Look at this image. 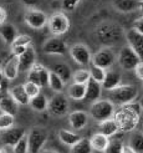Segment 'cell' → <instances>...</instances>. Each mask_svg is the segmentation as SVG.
<instances>
[{
    "label": "cell",
    "instance_id": "cell-32",
    "mask_svg": "<svg viewBox=\"0 0 143 153\" xmlns=\"http://www.w3.org/2000/svg\"><path fill=\"white\" fill-rule=\"evenodd\" d=\"M93 149L91 147L88 138H80L79 142H76L73 146L70 147V153H92Z\"/></svg>",
    "mask_w": 143,
    "mask_h": 153
},
{
    "label": "cell",
    "instance_id": "cell-18",
    "mask_svg": "<svg viewBox=\"0 0 143 153\" xmlns=\"http://www.w3.org/2000/svg\"><path fill=\"white\" fill-rule=\"evenodd\" d=\"M88 118L90 116L86 111L77 110V111H72L69 113V123L75 131L84 129L88 123Z\"/></svg>",
    "mask_w": 143,
    "mask_h": 153
},
{
    "label": "cell",
    "instance_id": "cell-7",
    "mask_svg": "<svg viewBox=\"0 0 143 153\" xmlns=\"http://www.w3.org/2000/svg\"><path fill=\"white\" fill-rule=\"evenodd\" d=\"M47 110L50 114L56 117H62L65 114L69 113L70 111V101L69 97L65 94H55L54 97L49 101L47 105Z\"/></svg>",
    "mask_w": 143,
    "mask_h": 153
},
{
    "label": "cell",
    "instance_id": "cell-20",
    "mask_svg": "<svg viewBox=\"0 0 143 153\" xmlns=\"http://www.w3.org/2000/svg\"><path fill=\"white\" fill-rule=\"evenodd\" d=\"M101 95H102L101 83L93 81L92 79H90L86 83V91H85V98L84 100H86L88 102H95L97 100H100Z\"/></svg>",
    "mask_w": 143,
    "mask_h": 153
},
{
    "label": "cell",
    "instance_id": "cell-2",
    "mask_svg": "<svg viewBox=\"0 0 143 153\" xmlns=\"http://www.w3.org/2000/svg\"><path fill=\"white\" fill-rule=\"evenodd\" d=\"M123 35V29L116 22H102L96 29L97 40L104 45V48H111L117 44Z\"/></svg>",
    "mask_w": 143,
    "mask_h": 153
},
{
    "label": "cell",
    "instance_id": "cell-5",
    "mask_svg": "<svg viewBox=\"0 0 143 153\" xmlns=\"http://www.w3.org/2000/svg\"><path fill=\"white\" fill-rule=\"evenodd\" d=\"M49 31L59 37L65 35L70 30V19L64 11H56L51 15L50 18H47V24Z\"/></svg>",
    "mask_w": 143,
    "mask_h": 153
},
{
    "label": "cell",
    "instance_id": "cell-33",
    "mask_svg": "<svg viewBox=\"0 0 143 153\" xmlns=\"http://www.w3.org/2000/svg\"><path fill=\"white\" fill-rule=\"evenodd\" d=\"M122 147H123V142L121 138H117L116 136L111 137L107 147L104 148V151L102 153H121L122 152Z\"/></svg>",
    "mask_w": 143,
    "mask_h": 153
},
{
    "label": "cell",
    "instance_id": "cell-10",
    "mask_svg": "<svg viewBox=\"0 0 143 153\" xmlns=\"http://www.w3.org/2000/svg\"><path fill=\"white\" fill-rule=\"evenodd\" d=\"M69 53L71 59L80 66H88L91 65L92 53L85 44H73L69 48Z\"/></svg>",
    "mask_w": 143,
    "mask_h": 153
},
{
    "label": "cell",
    "instance_id": "cell-34",
    "mask_svg": "<svg viewBox=\"0 0 143 153\" xmlns=\"http://www.w3.org/2000/svg\"><path fill=\"white\" fill-rule=\"evenodd\" d=\"M88 80H90V72H88L87 68H79V70L72 72L71 81L75 82V83H82V85H86Z\"/></svg>",
    "mask_w": 143,
    "mask_h": 153
},
{
    "label": "cell",
    "instance_id": "cell-41",
    "mask_svg": "<svg viewBox=\"0 0 143 153\" xmlns=\"http://www.w3.org/2000/svg\"><path fill=\"white\" fill-rule=\"evenodd\" d=\"M81 0H61V6L65 11H75Z\"/></svg>",
    "mask_w": 143,
    "mask_h": 153
},
{
    "label": "cell",
    "instance_id": "cell-37",
    "mask_svg": "<svg viewBox=\"0 0 143 153\" xmlns=\"http://www.w3.org/2000/svg\"><path fill=\"white\" fill-rule=\"evenodd\" d=\"M31 44H33V39H31V36H29L26 34H21V35H16V37L14 39V41L11 42L10 45V48L11 46H31Z\"/></svg>",
    "mask_w": 143,
    "mask_h": 153
},
{
    "label": "cell",
    "instance_id": "cell-17",
    "mask_svg": "<svg viewBox=\"0 0 143 153\" xmlns=\"http://www.w3.org/2000/svg\"><path fill=\"white\" fill-rule=\"evenodd\" d=\"M1 71H3L4 77L7 81H9V82L16 80L18 76H19V62H18V57L11 55L4 62V65L1 66Z\"/></svg>",
    "mask_w": 143,
    "mask_h": 153
},
{
    "label": "cell",
    "instance_id": "cell-42",
    "mask_svg": "<svg viewBox=\"0 0 143 153\" xmlns=\"http://www.w3.org/2000/svg\"><path fill=\"white\" fill-rule=\"evenodd\" d=\"M29 48V46H27ZM27 48H25V46H11L10 48V50H11V55L13 56H16V57H19L22 52H24Z\"/></svg>",
    "mask_w": 143,
    "mask_h": 153
},
{
    "label": "cell",
    "instance_id": "cell-39",
    "mask_svg": "<svg viewBox=\"0 0 143 153\" xmlns=\"http://www.w3.org/2000/svg\"><path fill=\"white\" fill-rule=\"evenodd\" d=\"M13 153H29V143L26 134L13 146Z\"/></svg>",
    "mask_w": 143,
    "mask_h": 153
},
{
    "label": "cell",
    "instance_id": "cell-48",
    "mask_svg": "<svg viewBox=\"0 0 143 153\" xmlns=\"http://www.w3.org/2000/svg\"><path fill=\"white\" fill-rule=\"evenodd\" d=\"M40 153H59V152L55 149H42Z\"/></svg>",
    "mask_w": 143,
    "mask_h": 153
},
{
    "label": "cell",
    "instance_id": "cell-35",
    "mask_svg": "<svg viewBox=\"0 0 143 153\" xmlns=\"http://www.w3.org/2000/svg\"><path fill=\"white\" fill-rule=\"evenodd\" d=\"M106 71H107V70H104V68L99 67V66L91 64V67L88 68L90 79H92L93 81L101 83V82L103 81V79H104V76H106Z\"/></svg>",
    "mask_w": 143,
    "mask_h": 153
},
{
    "label": "cell",
    "instance_id": "cell-1",
    "mask_svg": "<svg viewBox=\"0 0 143 153\" xmlns=\"http://www.w3.org/2000/svg\"><path fill=\"white\" fill-rule=\"evenodd\" d=\"M142 116V105L137 101L119 106V108L115 111L113 120L118 126L119 132L130 133L136 131Z\"/></svg>",
    "mask_w": 143,
    "mask_h": 153
},
{
    "label": "cell",
    "instance_id": "cell-31",
    "mask_svg": "<svg viewBox=\"0 0 143 153\" xmlns=\"http://www.w3.org/2000/svg\"><path fill=\"white\" fill-rule=\"evenodd\" d=\"M65 85L66 83L59 77V76L55 74V72H52L50 70L49 72V83H47V86L54 91V92L56 94H61L64 92V90H65Z\"/></svg>",
    "mask_w": 143,
    "mask_h": 153
},
{
    "label": "cell",
    "instance_id": "cell-46",
    "mask_svg": "<svg viewBox=\"0 0 143 153\" xmlns=\"http://www.w3.org/2000/svg\"><path fill=\"white\" fill-rule=\"evenodd\" d=\"M21 1L27 7H34V6H36L37 4H39L40 0H21Z\"/></svg>",
    "mask_w": 143,
    "mask_h": 153
},
{
    "label": "cell",
    "instance_id": "cell-15",
    "mask_svg": "<svg viewBox=\"0 0 143 153\" xmlns=\"http://www.w3.org/2000/svg\"><path fill=\"white\" fill-rule=\"evenodd\" d=\"M25 134H26V131L22 127H11V128L5 129L4 133L0 137H1V142L4 146L13 147L14 144L19 142Z\"/></svg>",
    "mask_w": 143,
    "mask_h": 153
},
{
    "label": "cell",
    "instance_id": "cell-8",
    "mask_svg": "<svg viewBox=\"0 0 143 153\" xmlns=\"http://www.w3.org/2000/svg\"><path fill=\"white\" fill-rule=\"evenodd\" d=\"M116 61H118V65L121 66L123 70L133 71V68L139 62H142V59L128 46V45H127V46H123L121 50H119Z\"/></svg>",
    "mask_w": 143,
    "mask_h": 153
},
{
    "label": "cell",
    "instance_id": "cell-47",
    "mask_svg": "<svg viewBox=\"0 0 143 153\" xmlns=\"http://www.w3.org/2000/svg\"><path fill=\"white\" fill-rule=\"evenodd\" d=\"M121 153H137L136 151H134L130 144H123V147H122V152Z\"/></svg>",
    "mask_w": 143,
    "mask_h": 153
},
{
    "label": "cell",
    "instance_id": "cell-43",
    "mask_svg": "<svg viewBox=\"0 0 143 153\" xmlns=\"http://www.w3.org/2000/svg\"><path fill=\"white\" fill-rule=\"evenodd\" d=\"M133 71H134V74H136L137 79H139V81H142L143 80V62H139L136 67L133 68Z\"/></svg>",
    "mask_w": 143,
    "mask_h": 153
},
{
    "label": "cell",
    "instance_id": "cell-6",
    "mask_svg": "<svg viewBox=\"0 0 143 153\" xmlns=\"http://www.w3.org/2000/svg\"><path fill=\"white\" fill-rule=\"evenodd\" d=\"M29 143V153H40L47 142V132L40 127H35L26 134Z\"/></svg>",
    "mask_w": 143,
    "mask_h": 153
},
{
    "label": "cell",
    "instance_id": "cell-19",
    "mask_svg": "<svg viewBox=\"0 0 143 153\" xmlns=\"http://www.w3.org/2000/svg\"><path fill=\"white\" fill-rule=\"evenodd\" d=\"M122 83V75L117 70H107L106 76H104L103 81L101 82L102 90L106 91H112L116 87H118Z\"/></svg>",
    "mask_w": 143,
    "mask_h": 153
},
{
    "label": "cell",
    "instance_id": "cell-44",
    "mask_svg": "<svg viewBox=\"0 0 143 153\" xmlns=\"http://www.w3.org/2000/svg\"><path fill=\"white\" fill-rule=\"evenodd\" d=\"M132 29L137 30L138 33H142V34H143V19H142V18H138V19L134 20L133 27H132Z\"/></svg>",
    "mask_w": 143,
    "mask_h": 153
},
{
    "label": "cell",
    "instance_id": "cell-51",
    "mask_svg": "<svg viewBox=\"0 0 143 153\" xmlns=\"http://www.w3.org/2000/svg\"><path fill=\"white\" fill-rule=\"evenodd\" d=\"M1 96H3V94H1V92H0V98H1Z\"/></svg>",
    "mask_w": 143,
    "mask_h": 153
},
{
    "label": "cell",
    "instance_id": "cell-14",
    "mask_svg": "<svg viewBox=\"0 0 143 153\" xmlns=\"http://www.w3.org/2000/svg\"><path fill=\"white\" fill-rule=\"evenodd\" d=\"M19 72H27L36 64V50L33 46H29L18 57Z\"/></svg>",
    "mask_w": 143,
    "mask_h": 153
},
{
    "label": "cell",
    "instance_id": "cell-38",
    "mask_svg": "<svg viewBox=\"0 0 143 153\" xmlns=\"http://www.w3.org/2000/svg\"><path fill=\"white\" fill-rule=\"evenodd\" d=\"M15 125V117L10 114L1 113L0 114V131H5L7 128H11Z\"/></svg>",
    "mask_w": 143,
    "mask_h": 153
},
{
    "label": "cell",
    "instance_id": "cell-16",
    "mask_svg": "<svg viewBox=\"0 0 143 153\" xmlns=\"http://www.w3.org/2000/svg\"><path fill=\"white\" fill-rule=\"evenodd\" d=\"M124 35H126L127 42H128V46L142 59L143 57V34L138 33L134 29H130Z\"/></svg>",
    "mask_w": 143,
    "mask_h": 153
},
{
    "label": "cell",
    "instance_id": "cell-4",
    "mask_svg": "<svg viewBox=\"0 0 143 153\" xmlns=\"http://www.w3.org/2000/svg\"><path fill=\"white\" fill-rule=\"evenodd\" d=\"M116 105H113L108 98H103V100H97L92 102L90 107V117H92L96 122H102L104 120H108L113 117V113L116 111Z\"/></svg>",
    "mask_w": 143,
    "mask_h": 153
},
{
    "label": "cell",
    "instance_id": "cell-21",
    "mask_svg": "<svg viewBox=\"0 0 143 153\" xmlns=\"http://www.w3.org/2000/svg\"><path fill=\"white\" fill-rule=\"evenodd\" d=\"M7 95H9L13 100L16 102L19 106H27L30 98L25 92V88L22 85H15L7 90Z\"/></svg>",
    "mask_w": 143,
    "mask_h": 153
},
{
    "label": "cell",
    "instance_id": "cell-50",
    "mask_svg": "<svg viewBox=\"0 0 143 153\" xmlns=\"http://www.w3.org/2000/svg\"><path fill=\"white\" fill-rule=\"evenodd\" d=\"M0 153H7L6 147H0Z\"/></svg>",
    "mask_w": 143,
    "mask_h": 153
},
{
    "label": "cell",
    "instance_id": "cell-9",
    "mask_svg": "<svg viewBox=\"0 0 143 153\" xmlns=\"http://www.w3.org/2000/svg\"><path fill=\"white\" fill-rule=\"evenodd\" d=\"M116 60H117V55L113 50L111 48H103L92 55L91 64L102 67L104 70H108V68H111L115 65Z\"/></svg>",
    "mask_w": 143,
    "mask_h": 153
},
{
    "label": "cell",
    "instance_id": "cell-40",
    "mask_svg": "<svg viewBox=\"0 0 143 153\" xmlns=\"http://www.w3.org/2000/svg\"><path fill=\"white\" fill-rule=\"evenodd\" d=\"M22 86H24L25 92H26V95L29 96V98H31V97H34V96H36V95H39V94L41 92V87H40V86H37L36 83H34V82L26 81Z\"/></svg>",
    "mask_w": 143,
    "mask_h": 153
},
{
    "label": "cell",
    "instance_id": "cell-13",
    "mask_svg": "<svg viewBox=\"0 0 143 153\" xmlns=\"http://www.w3.org/2000/svg\"><path fill=\"white\" fill-rule=\"evenodd\" d=\"M42 51L46 55H54V56H64L69 52V46L65 40L60 37H51L47 39L42 45Z\"/></svg>",
    "mask_w": 143,
    "mask_h": 153
},
{
    "label": "cell",
    "instance_id": "cell-45",
    "mask_svg": "<svg viewBox=\"0 0 143 153\" xmlns=\"http://www.w3.org/2000/svg\"><path fill=\"white\" fill-rule=\"evenodd\" d=\"M6 18H7V13L3 6H0V25L6 22Z\"/></svg>",
    "mask_w": 143,
    "mask_h": 153
},
{
    "label": "cell",
    "instance_id": "cell-29",
    "mask_svg": "<svg viewBox=\"0 0 143 153\" xmlns=\"http://www.w3.org/2000/svg\"><path fill=\"white\" fill-rule=\"evenodd\" d=\"M88 140H90V143H91L92 149L96 151V152H103L104 148L107 147L108 141H110L108 137H106L104 134H102L100 132L95 133L91 138H88Z\"/></svg>",
    "mask_w": 143,
    "mask_h": 153
},
{
    "label": "cell",
    "instance_id": "cell-49",
    "mask_svg": "<svg viewBox=\"0 0 143 153\" xmlns=\"http://www.w3.org/2000/svg\"><path fill=\"white\" fill-rule=\"evenodd\" d=\"M4 75H3V71H1V68H0V85H1V82L4 81Z\"/></svg>",
    "mask_w": 143,
    "mask_h": 153
},
{
    "label": "cell",
    "instance_id": "cell-3",
    "mask_svg": "<svg viewBox=\"0 0 143 153\" xmlns=\"http://www.w3.org/2000/svg\"><path fill=\"white\" fill-rule=\"evenodd\" d=\"M110 94H111L110 96L111 98H108V100L113 102V105L123 106L137 100L139 96V88L136 85H133V83H126V85L121 83L115 90L110 91Z\"/></svg>",
    "mask_w": 143,
    "mask_h": 153
},
{
    "label": "cell",
    "instance_id": "cell-28",
    "mask_svg": "<svg viewBox=\"0 0 143 153\" xmlns=\"http://www.w3.org/2000/svg\"><path fill=\"white\" fill-rule=\"evenodd\" d=\"M57 136H59V140L61 141V143H64L65 146H69V147L73 146V144L76 142H79L81 138V136L79 133L70 131V129H65V128L60 129Z\"/></svg>",
    "mask_w": 143,
    "mask_h": 153
},
{
    "label": "cell",
    "instance_id": "cell-11",
    "mask_svg": "<svg viewBox=\"0 0 143 153\" xmlns=\"http://www.w3.org/2000/svg\"><path fill=\"white\" fill-rule=\"evenodd\" d=\"M49 72L50 70L47 67H45L42 64L36 62L30 70L27 71V80L30 82L36 83L37 86H40L41 88L47 87L49 83Z\"/></svg>",
    "mask_w": 143,
    "mask_h": 153
},
{
    "label": "cell",
    "instance_id": "cell-12",
    "mask_svg": "<svg viewBox=\"0 0 143 153\" xmlns=\"http://www.w3.org/2000/svg\"><path fill=\"white\" fill-rule=\"evenodd\" d=\"M24 20L29 25V27H31L34 30H40V29L46 26V24H47V15L45 14L42 10L31 7V9H27L25 11Z\"/></svg>",
    "mask_w": 143,
    "mask_h": 153
},
{
    "label": "cell",
    "instance_id": "cell-27",
    "mask_svg": "<svg viewBox=\"0 0 143 153\" xmlns=\"http://www.w3.org/2000/svg\"><path fill=\"white\" fill-rule=\"evenodd\" d=\"M47 105H49V100H47L46 95L40 92L39 95H36V96L30 98L27 106H30L36 112H44V111L47 110Z\"/></svg>",
    "mask_w": 143,
    "mask_h": 153
},
{
    "label": "cell",
    "instance_id": "cell-23",
    "mask_svg": "<svg viewBox=\"0 0 143 153\" xmlns=\"http://www.w3.org/2000/svg\"><path fill=\"white\" fill-rule=\"evenodd\" d=\"M0 111L15 117L19 112V105L9 95H3L0 98Z\"/></svg>",
    "mask_w": 143,
    "mask_h": 153
},
{
    "label": "cell",
    "instance_id": "cell-22",
    "mask_svg": "<svg viewBox=\"0 0 143 153\" xmlns=\"http://www.w3.org/2000/svg\"><path fill=\"white\" fill-rule=\"evenodd\" d=\"M113 6L115 9L119 13H132L137 9H141L142 6V0H113Z\"/></svg>",
    "mask_w": 143,
    "mask_h": 153
},
{
    "label": "cell",
    "instance_id": "cell-36",
    "mask_svg": "<svg viewBox=\"0 0 143 153\" xmlns=\"http://www.w3.org/2000/svg\"><path fill=\"white\" fill-rule=\"evenodd\" d=\"M128 144L137 153H142L143 152V136H142V132H136L134 133L131 137Z\"/></svg>",
    "mask_w": 143,
    "mask_h": 153
},
{
    "label": "cell",
    "instance_id": "cell-30",
    "mask_svg": "<svg viewBox=\"0 0 143 153\" xmlns=\"http://www.w3.org/2000/svg\"><path fill=\"white\" fill-rule=\"evenodd\" d=\"M85 91H86V85L72 82L69 86V90H67V97L72 98L75 101H81L85 98Z\"/></svg>",
    "mask_w": 143,
    "mask_h": 153
},
{
    "label": "cell",
    "instance_id": "cell-25",
    "mask_svg": "<svg viewBox=\"0 0 143 153\" xmlns=\"http://www.w3.org/2000/svg\"><path fill=\"white\" fill-rule=\"evenodd\" d=\"M18 31L16 27H15L13 24H9V22H4V24L0 25V37L3 39V41L6 45H11V42L14 41V39L16 37Z\"/></svg>",
    "mask_w": 143,
    "mask_h": 153
},
{
    "label": "cell",
    "instance_id": "cell-24",
    "mask_svg": "<svg viewBox=\"0 0 143 153\" xmlns=\"http://www.w3.org/2000/svg\"><path fill=\"white\" fill-rule=\"evenodd\" d=\"M99 132L108 137V138L117 134L119 132V129H118V126L116 123V121L113 120V117L104 120L102 122H99Z\"/></svg>",
    "mask_w": 143,
    "mask_h": 153
},
{
    "label": "cell",
    "instance_id": "cell-26",
    "mask_svg": "<svg viewBox=\"0 0 143 153\" xmlns=\"http://www.w3.org/2000/svg\"><path fill=\"white\" fill-rule=\"evenodd\" d=\"M51 71L55 72L65 83H69L71 81L72 71H71L70 65H67L66 62H57V64H55L54 66H52Z\"/></svg>",
    "mask_w": 143,
    "mask_h": 153
}]
</instances>
